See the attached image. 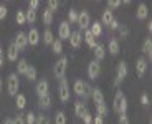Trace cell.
I'll return each mask as SVG.
<instances>
[{"label":"cell","instance_id":"cell-40","mask_svg":"<svg viewBox=\"0 0 152 124\" xmlns=\"http://www.w3.org/2000/svg\"><path fill=\"white\" fill-rule=\"evenodd\" d=\"M58 5H60V4H58L56 0H50V2H48V10L51 12V13H53V12L58 8Z\"/></svg>","mask_w":152,"mask_h":124},{"label":"cell","instance_id":"cell-1","mask_svg":"<svg viewBox=\"0 0 152 124\" xmlns=\"http://www.w3.org/2000/svg\"><path fill=\"white\" fill-rule=\"evenodd\" d=\"M114 111L121 116V114H126V111H127V99H126L124 93H122L121 90L116 93V96H114Z\"/></svg>","mask_w":152,"mask_h":124},{"label":"cell","instance_id":"cell-44","mask_svg":"<svg viewBox=\"0 0 152 124\" xmlns=\"http://www.w3.org/2000/svg\"><path fill=\"white\" fill-rule=\"evenodd\" d=\"M13 124H25V119H23V114H17V117L13 119Z\"/></svg>","mask_w":152,"mask_h":124},{"label":"cell","instance_id":"cell-13","mask_svg":"<svg viewBox=\"0 0 152 124\" xmlns=\"http://www.w3.org/2000/svg\"><path fill=\"white\" fill-rule=\"evenodd\" d=\"M27 41H28V45H38V41H40V32L37 28H30V32L27 33Z\"/></svg>","mask_w":152,"mask_h":124},{"label":"cell","instance_id":"cell-5","mask_svg":"<svg viewBox=\"0 0 152 124\" xmlns=\"http://www.w3.org/2000/svg\"><path fill=\"white\" fill-rule=\"evenodd\" d=\"M58 96H60V101L61 103H66L69 101V84L65 78L60 79V86H58Z\"/></svg>","mask_w":152,"mask_h":124},{"label":"cell","instance_id":"cell-28","mask_svg":"<svg viewBox=\"0 0 152 124\" xmlns=\"http://www.w3.org/2000/svg\"><path fill=\"white\" fill-rule=\"evenodd\" d=\"M84 40H86V43L91 46V48H94V46L98 45V43H96V40H94V37L91 35V32H89V30H84Z\"/></svg>","mask_w":152,"mask_h":124},{"label":"cell","instance_id":"cell-16","mask_svg":"<svg viewBox=\"0 0 152 124\" xmlns=\"http://www.w3.org/2000/svg\"><path fill=\"white\" fill-rule=\"evenodd\" d=\"M147 15H149L147 5H145V4H139V7H137V10H136V17L139 20H145V18H147Z\"/></svg>","mask_w":152,"mask_h":124},{"label":"cell","instance_id":"cell-8","mask_svg":"<svg viewBox=\"0 0 152 124\" xmlns=\"http://www.w3.org/2000/svg\"><path fill=\"white\" fill-rule=\"evenodd\" d=\"M78 25H80V28H83V30H88V26H89V23H91V18H89V13H88L86 10L80 12L78 13Z\"/></svg>","mask_w":152,"mask_h":124},{"label":"cell","instance_id":"cell-18","mask_svg":"<svg viewBox=\"0 0 152 124\" xmlns=\"http://www.w3.org/2000/svg\"><path fill=\"white\" fill-rule=\"evenodd\" d=\"M50 106H51V96H50V94L38 98V108L42 109V111H43V109H48Z\"/></svg>","mask_w":152,"mask_h":124},{"label":"cell","instance_id":"cell-34","mask_svg":"<svg viewBox=\"0 0 152 124\" xmlns=\"http://www.w3.org/2000/svg\"><path fill=\"white\" fill-rule=\"evenodd\" d=\"M27 104V98H25V94H17V108L18 109H23Z\"/></svg>","mask_w":152,"mask_h":124},{"label":"cell","instance_id":"cell-3","mask_svg":"<svg viewBox=\"0 0 152 124\" xmlns=\"http://www.w3.org/2000/svg\"><path fill=\"white\" fill-rule=\"evenodd\" d=\"M18 86H20V81H18V76H17V73H12V75H8L7 78V90H8V94L10 96H17V91H18Z\"/></svg>","mask_w":152,"mask_h":124},{"label":"cell","instance_id":"cell-26","mask_svg":"<svg viewBox=\"0 0 152 124\" xmlns=\"http://www.w3.org/2000/svg\"><path fill=\"white\" fill-rule=\"evenodd\" d=\"M142 51H144L145 55H149V58L152 56V40L151 38L144 40V43H142Z\"/></svg>","mask_w":152,"mask_h":124},{"label":"cell","instance_id":"cell-38","mask_svg":"<svg viewBox=\"0 0 152 124\" xmlns=\"http://www.w3.org/2000/svg\"><path fill=\"white\" fill-rule=\"evenodd\" d=\"M68 18H69L68 23H76V22H78V12L71 8V10H69V13H68Z\"/></svg>","mask_w":152,"mask_h":124},{"label":"cell","instance_id":"cell-4","mask_svg":"<svg viewBox=\"0 0 152 124\" xmlns=\"http://www.w3.org/2000/svg\"><path fill=\"white\" fill-rule=\"evenodd\" d=\"M66 68H68V58L66 56H61L60 60L56 61V65H55L53 68V73L56 78H65V73H66Z\"/></svg>","mask_w":152,"mask_h":124},{"label":"cell","instance_id":"cell-43","mask_svg":"<svg viewBox=\"0 0 152 124\" xmlns=\"http://www.w3.org/2000/svg\"><path fill=\"white\" fill-rule=\"evenodd\" d=\"M119 5H121L119 0H109V2H107V7H109V8H118Z\"/></svg>","mask_w":152,"mask_h":124},{"label":"cell","instance_id":"cell-37","mask_svg":"<svg viewBox=\"0 0 152 124\" xmlns=\"http://www.w3.org/2000/svg\"><path fill=\"white\" fill-rule=\"evenodd\" d=\"M35 124H50V117L45 116V114H40V116H37V119H35Z\"/></svg>","mask_w":152,"mask_h":124},{"label":"cell","instance_id":"cell-46","mask_svg":"<svg viewBox=\"0 0 152 124\" xmlns=\"http://www.w3.org/2000/svg\"><path fill=\"white\" fill-rule=\"evenodd\" d=\"M93 124H104V119L101 116H98V114H96V116L93 117Z\"/></svg>","mask_w":152,"mask_h":124},{"label":"cell","instance_id":"cell-20","mask_svg":"<svg viewBox=\"0 0 152 124\" xmlns=\"http://www.w3.org/2000/svg\"><path fill=\"white\" fill-rule=\"evenodd\" d=\"M93 37H99V35L103 33V26H101V22H93L91 23V28H89Z\"/></svg>","mask_w":152,"mask_h":124},{"label":"cell","instance_id":"cell-15","mask_svg":"<svg viewBox=\"0 0 152 124\" xmlns=\"http://www.w3.org/2000/svg\"><path fill=\"white\" fill-rule=\"evenodd\" d=\"M91 98H93V101H94L96 106L104 103V94H103V91L99 90V88H93L91 90Z\"/></svg>","mask_w":152,"mask_h":124},{"label":"cell","instance_id":"cell-50","mask_svg":"<svg viewBox=\"0 0 152 124\" xmlns=\"http://www.w3.org/2000/svg\"><path fill=\"white\" fill-rule=\"evenodd\" d=\"M4 65V48H0V68Z\"/></svg>","mask_w":152,"mask_h":124},{"label":"cell","instance_id":"cell-39","mask_svg":"<svg viewBox=\"0 0 152 124\" xmlns=\"http://www.w3.org/2000/svg\"><path fill=\"white\" fill-rule=\"evenodd\" d=\"M118 30H119V33H121V37H122V38H126L127 35H129V28H127L126 25H119Z\"/></svg>","mask_w":152,"mask_h":124},{"label":"cell","instance_id":"cell-36","mask_svg":"<svg viewBox=\"0 0 152 124\" xmlns=\"http://www.w3.org/2000/svg\"><path fill=\"white\" fill-rule=\"evenodd\" d=\"M23 119H25V124H35V119H37V116H35L33 113H27V114H23Z\"/></svg>","mask_w":152,"mask_h":124},{"label":"cell","instance_id":"cell-31","mask_svg":"<svg viewBox=\"0 0 152 124\" xmlns=\"http://www.w3.org/2000/svg\"><path fill=\"white\" fill-rule=\"evenodd\" d=\"M43 23H46V25H50V23H53V13L46 8V10H43Z\"/></svg>","mask_w":152,"mask_h":124},{"label":"cell","instance_id":"cell-17","mask_svg":"<svg viewBox=\"0 0 152 124\" xmlns=\"http://www.w3.org/2000/svg\"><path fill=\"white\" fill-rule=\"evenodd\" d=\"M7 56H8V60H10V61H17V58H18V48L15 46V43H13V41L8 45Z\"/></svg>","mask_w":152,"mask_h":124},{"label":"cell","instance_id":"cell-52","mask_svg":"<svg viewBox=\"0 0 152 124\" xmlns=\"http://www.w3.org/2000/svg\"><path fill=\"white\" fill-rule=\"evenodd\" d=\"M2 84H4V83H2V78H0V91H2Z\"/></svg>","mask_w":152,"mask_h":124},{"label":"cell","instance_id":"cell-51","mask_svg":"<svg viewBox=\"0 0 152 124\" xmlns=\"http://www.w3.org/2000/svg\"><path fill=\"white\" fill-rule=\"evenodd\" d=\"M4 124H13V119H5Z\"/></svg>","mask_w":152,"mask_h":124},{"label":"cell","instance_id":"cell-32","mask_svg":"<svg viewBox=\"0 0 152 124\" xmlns=\"http://www.w3.org/2000/svg\"><path fill=\"white\" fill-rule=\"evenodd\" d=\"M51 46H53V51L56 53V55H61V53H63V43H61V40H55L53 43H51Z\"/></svg>","mask_w":152,"mask_h":124},{"label":"cell","instance_id":"cell-29","mask_svg":"<svg viewBox=\"0 0 152 124\" xmlns=\"http://www.w3.org/2000/svg\"><path fill=\"white\" fill-rule=\"evenodd\" d=\"M25 20H27V23H33L35 20H37V10L28 8V10L25 12Z\"/></svg>","mask_w":152,"mask_h":124},{"label":"cell","instance_id":"cell-10","mask_svg":"<svg viewBox=\"0 0 152 124\" xmlns=\"http://www.w3.org/2000/svg\"><path fill=\"white\" fill-rule=\"evenodd\" d=\"M48 81L46 79H40V81L37 83V94H38V98H42V96H46L48 94Z\"/></svg>","mask_w":152,"mask_h":124},{"label":"cell","instance_id":"cell-11","mask_svg":"<svg viewBox=\"0 0 152 124\" xmlns=\"http://www.w3.org/2000/svg\"><path fill=\"white\" fill-rule=\"evenodd\" d=\"M58 35H60V40H68L69 35H71V30H69V23L63 22L58 28Z\"/></svg>","mask_w":152,"mask_h":124},{"label":"cell","instance_id":"cell-22","mask_svg":"<svg viewBox=\"0 0 152 124\" xmlns=\"http://www.w3.org/2000/svg\"><path fill=\"white\" fill-rule=\"evenodd\" d=\"M107 48H109V53L111 55H118L119 53V41L116 40V38H113V40H109V45H107Z\"/></svg>","mask_w":152,"mask_h":124},{"label":"cell","instance_id":"cell-21","mask_svg":"<svg viewBox=\"0 0 152 124\" xmlns=\"http://www.w3.org/2000/svg\"><path fill=\"white\" fill-rule=\"evenodd\" d=\"M101 20H103L101 23H104V25H107V26H109V25H111V22L114 20L113 12H111L109 8H107V10H104V12H103V17H101Z\"/></svg>","mask_w":152,"mask_h":124},{"label":"cell","instance_id":"cell-47","mask_svg":"<svg viewBox=\"0 0 152 124\" xmlns=\"http://www.w3.org/2000/svg\"><path fill=\"white\" fill-rule=\"evenodd\" d=\"M141 104H144V106L149 104V96H147V94H142V96H141Z\"/></svg>","mask_w":152,"mask_h":124},{"label":"cell","instance_id":"cell-24","mask_svg":"<svg viewBox=\"0 0 152 124\" xmlns=\"http://www.w3.org/2000/svg\"><path fill=\"white\" fill-rule=\"evenodd\" d=\"M75 113H76L78 117H81L84 113H86V106H84L83 101H76L75 103Z\"/></svg>","mask_w":152,"mask_h":124},{"label":"cell","instance_id":"cell-7","mask_svg":"<svg viewBox=\"0 0 152 124\" xmlns=\"http://www.w3.org/2000/svg\"><path fill=\"white\" fill-rule=\"evenodd\" d=\"M99 73H101V65H99L96 60L89 61V65H88V76H89L91 79H96L99 76Z\"/></svg>","mask_w":152,"mask_h":124},{"label":"cell","instance_id":"cell-14","mask_svg":"<svg viewBox=\"0 0 152 124\" xmlns=\"http://www.w3.org/2000/svg\"><path fill=\"white\" fill-rule=\"evenodd\" d=\"M136 71H137V76H144V73L147 71V61L145 58H137L136 61Z\"/></svg>","mask_w":152,"mask_h":124},{"label":"cell","instance_id":"cell-19","mask_svg":"<svg viewBox=\"0 0 152 124\" xmlns=\"http://www.w3.org/2000/svg\"><path fill=\"white\" fill-rule=\"evenodd\" d=\"M94 56H96V61H101V60H104V56H106V48H104L103 45H96L94 48Z\"/></svg>","mask_w":152,"mask_h":124},{"label":"cell","instance_id":"cell-49","mask_svg":"<svg viewBox=\"0 0 152 124\" xmlns=\"http://www.w3.org/2000/svg\"><path fill=\"white\" fill-rule=\"evenodd\" d=\"M38 5H40V2H38V0H31V2H30V8H31V10H37Z\"/></svg>","mask_w":152,"mask_h":124},{"label":"cell","instance_id":"cell-27","mask_svg":"<svg viewBox=\"0 0 152 124\" xmlns=\"http://www.w3.org/2000/svg\"><path fill=\"white\" fill-rule=\"evenodd\" d=\"M25 76H27L28 81H35V79H37V68L28 65V70H27V73H25Z\"/></svg>","mask_w":152,"mask_h":124},{"label":"cell","instance_id":"cell-9","mask_svg":"<svg viewBox=\"0 0 152 124\" xmlns=\"http://www.w3.org/2000/svg\"><path fill=\"white\" fill-rule=\"evenodd\" d=\"M15 46L18 48V51L20 50H25L27 48V45H28V41H27V33H23V32H18L17 33V37H15Z\"/></svg>","mask_w":152,"mask_h":124},{"label":"cell","instance_id":"cell-30","mask_svg":"<svg viewBox=\"0 0 152 124\" xmlns=\"http://www.w3.org/2000/svg\"><path fill=\"white\" fill-rule=\"evenodd\" d=\"M55 124H66V114L63 111H56V114H55Z\"/></svg>","mask_w":152,"mask_h":124},{"label":"cell","instance_id":"cell-6","mask_svg":"<svg viewBox=\"0 0 152 124\" xmlns=\"http://www.w3.org/2000/svg\"><path fill=\"white\" fill-rule=\"evenodd\" d=\"M126 76H127V63H126V61H119L118 71H116V81H114V84L118 86V84L126 78Z\"/></svg>","mask_w":152,"mask_h":124},{"label":"cell","instance_id":"cell-2","mask_svg":"<svg viewBox=\"0 0 152 124\" xmlns=\"http://www.w3.org/2000/svg\"><path fill=\"white\" fill-rule=\"evenodd\" d=\"M73 90H75V93L78 94V96L89 98V96H91V90H93V88L89 86L86 81H83V79H76L75 84H73Z\"/></svg>","mask_w":152,"mask_h":124},{"label":"cell","instance_id":"cell-23","mask_svg":"<svg viewBox=\"0 0 152 124\" xmlns=\"http://www.w3.org/2000/svg\"><path fill=\"white\" fill-rule=\"evenodd\" d=\"M27 70H28L27 60H18V61H17V73H18V75H25Z\"/></svg>","mask_w":152,"mask_h":124},{"label":"cell","instance_id":"cell-33","mask_svg":"<svg viewBox=\"0 0 152 124\" xmlns=\"http://www.w3.org/2000/svg\"><path fill=\"white\" fill-rule=\"evenodd\" d=\"M96 113H98V116H101L104 119V116H107V108H106V104H98L96 106Z\"/></svg>","mask_w":152,"mask_h":124},{"label":"cell","instance_id":"cell-25","mask_svg":"<svg viewBox=\"0 0 152 124\" xmlns=\"http://www.w3.org/2000/svg\"><path fill=\"white\" fill-rule=\"evenodd\" d=\"M55 41V38H53V32L50 30V28H46L45 32H43V43L45 45H51Z\"/></svg>","mask_w":152,"mask_h":124},{"label":"cell","instance_id":"cell-42","mask_svg":"<svg viewBox=\"0 0 152 124\" xmlns=\"http://www.w3.org/2000/svg\"><path fill=\"white\" fill-rule=\"evenodd\" d=\"M7 13H8L7 7H5V5H0V20H4L5 17H7Z\"/></svg>","mask_w":152,"mask_h":124},{"label":"cell","instance_id":"cell-41","mask_svg":"<svg viewBox=\"0 0 152 124\" xmlns=\"http://www.w3.org/2000/svg\"><path fill=\"white\" fill-rule=\"evenodd\" d=\"M81 117H83L84 124H91V123H93V116H91V113H88V111H86V113H84Z\"/></svg>","mask_w":152,"mask_h":124},{"label":"cell","instance_id":"cell-48","mask_svg":"<svg viewBox=\"0 0 152 124\" xmlns=\"http://www.w3.org/2000/svg\"><path fill=\"white\" fill-rule=\"evenodd\" d=\"M109 28H113V30H118V28H119V22H118V20H116V18H114L113 22H111Z\"/></svg>","mask_w":152,"mask_h":124},{"label":"cell","instance_id":"cell-45","mask_svg":"<svg viewBox=\"0 0 152 124\" xmlns=\"http://www.w3.org/2000/svg\"><path fill=\"white\" fill-rule=\"evenodd\" d=\"M119 124H129V117L126 116V114H121L119 116Z\"/></svg>","mask_w":152,"mask_h":124},{"label":"cell","instance_id":"cell-35","mask_svg":"<svg viewBox=\"0 0 152 124\" xmlns=\"http://www.w3.org/2000/svg\"><path fill=\"white\" fill-rule=\"evenodd\" d=\"M15 22L18 23V25H25L27 23V20H25V12H17V17H15Z\"/></svg>","mask_w":152,"mask_h":124},{"label":"cell","instance_id":"cell-12","mask_svg":"<svg viewBox=\"0 0 152 124\" xmlns=\"http://www.w3.org/2000/svg\"><path fill=\"white\" fill-rule=\"evenodd\" d=\"M69 45L73 46V48H80L81 41H83V37H81V32H71V35H69Z\"/></svg>","mask_w":152,"mask_h":124}]
</instances>
